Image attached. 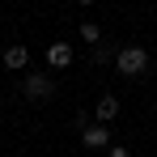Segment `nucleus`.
Instances as JSON below:
<instances>
[{
  "label": "nucleus",
  "mask_w": 157,
  "mask_h": 157,
  "mask_svg": "<svg viewBox=\"0 0 157 157\" xmlns=\"http://www.w3.org/2000/svg\"><path fill=\"white\" fill-rule=\"evenodd\" d=\"M115 68H119L123 77H140V72L149 68V51H144V47H119V51H115Z\"/></svg>",
  "instance_id": "obj_1"
},
{
  "label": "nucleus",
  "mask_w": 157,
  "mask_h": 157,
  "mask_svg": "<svg viewBox=\"0 0 157 157\" xmlns=\"http://www.w3.org/2000/svg\"><path fill=\"white\" fill-rule=\"evenodd\" d=\"M21 94H26L30 102H47V98L55 94V81H51V77H43V72H30V77L21 81Z\"/></svg>",
  "instance_id": "obj_2"
},
{
  "label": "nucleus",
  "mask_w": 157,
  "mask_h": 157,
  "mask_svg": "<svg viewBox=\"0 0 157 157\" xmlns=\"http://www.w3.org/2000/svg\"><path fill=\"white\" fill-rule=\"evenodd\" d=\"M81 144H85V149H106V144H110V132H106L102 123H89V128H81Z\"/></svg>",
  "instance_id": "obj_3"
},
{
  "label": "nucleus",
  "mask_w": 157,
  "mask_h": 157,
  "mask_svg": "<svg viewBox=\"0 0 157 157\" xmlns=\"http://www.w3.org/2000/svg\"><path fill=\"white\" fill-rule=\"evenodd\" d=\"M115 115H119V98H115V94H102L98 106H94V119L106 128V123H115Z\"/></svg>",
  "instance_id": "obj_4"
},
{
  "label": "nucleus",
  "mask_w": 157,
  "mask_h": 157,
  "mask_svg": "<svg viewBox=\"0 0 157 157\" xmlns=\"http://www.w3.org/2000/svg\"><path fill=\"white\" fill-rule=\"evenodd\" d=\"M47 64H51V68H68V64H72V47H68V43H51V47H47Z\"/></svg>",
  "instance_id": "obj_5"
},
{
  "label": "nucleus",
  "mask_w": 157,
  "mask_h": 157,
  "mask_svg": "<svg viewBox=\"0 0 157 157\" xmlns=\"http://www.w3.org/2000/svg\"><path fill=\"white\" fill-rule=\"evenodd\" d=\"M26 64H30V51H26V47H4V68H9V72H21Z\"/></svg>",
  "instance_id": "obj_6"
},
{
  "label": "nucleus",
  "mask_w": 157,
  "mask_h": 157,
  "mask_svg": "<svg viewBox=\"0 0 157 157\" xmlns=\"http://www.w3.org/2000/svg\"><path fill=\"white\" fill-rule=\"evenodd\" d=\"M81 38H85V43H98V38H102V30L94 26V21H85V26H81Z\"/></svg>",
  "instance_id": "obj_7"
},
{
  "label": "nucleus",
  "mask_w": 157,
  "mask_h": 157,
  "mask_svg": "<svg viewBox=\"0 0 157 157\" xmlns=\"http://www.w3.org/2000/svg\"><path fill=\"white\" fill-rule=\"evenodd\" d=\"M89 59L102 68V64H110V51H106V47H94V55H89Z\"/></svg>",
  "instance_id": "obj_8"
},
{
  "label": "nucleus",
  "mask_w": 157,
  "mask_h": 157,
  "mask_svg": "<svg viewBox=\"0 0 157 157\" xmlns=\"http://www.w3.org/2000/svg\"><path fill=\"white\" fill-rule=\"evenodd\" d=\"M110 157H132L128 149H115V144H110Z\"/></svg>",
  "instance_id": "obj_9"
},
{
  "label": "nucleus",
  "mask_w": 157,
  "mask_h": 157,
  "mask_svg": "<svg viewBox=\"0 0 157 157\" xmlns=\"http://www.w3.org/2000/svg\"><path fill=\"white\" fill-rule=\"evenodd\" d=\"M77 4H94V0H77Z\"/></svg>",
  "instance_id": "obj_10"
}]
</instances>
